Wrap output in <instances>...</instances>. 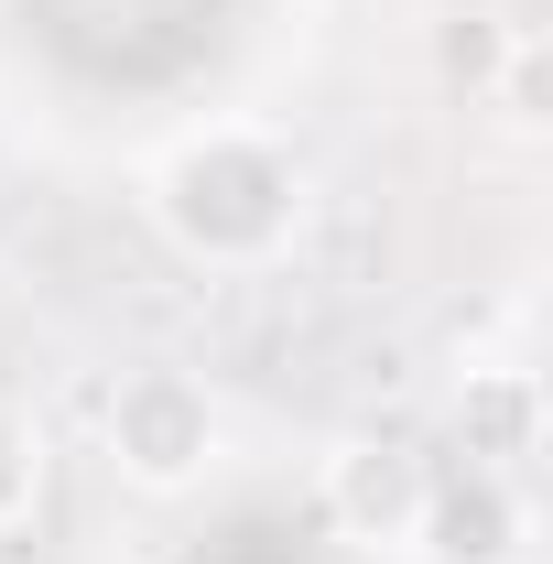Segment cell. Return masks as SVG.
Returning <instances> with one entry per match:
<instances>
[{"mask_svg": "<svg viewBox=\"0 0 553 564\" xmlns=\"http://www.w3.org/2000/svg\"><path fill=\"white\" fill-rule=\"evenodd\" d=\"M44 467H55V456H44L33 402H11V391H0V543H11L33 510H44Z\"/></svg>", "mask_w": 553, "mask_h": 564, "instance_id": "obj_6", "label": "cell"}, {"mask_svg": "<svg viewBox=\"0 0 553 564\" xmlns=\"http://www.w3.org/2000/svg\"><path fill=\"white\" fill-rule=\"evenodd\" d=\"M98 456H109V478L131 499H196L217 478V456H228V413H217V391L196 369L141 358L98 402Z\"/></svg>", "mask_w": 553, "mask_h": 564, "instance_id": "obj_2", "label": "cell"}, {"mask_svg": "<svg viewBox=\"0 0 553 564\" xmlns=\"http://www.w3.org/2000/svg\"><path fill=\"white\" fill-rule=\"evenodd\" d=\"M456 434H467V467H532L543 456V380L521 358H488V369H456Z\"/></svg>", "mask_w": 553, "mask_h": 564, "instance_id": "obj_5", "label": "cell"}, {"mask_svg": "<svg viewBox=\"0 0 553 564\" xmlns=\"http://www.w3.org/2000/svg\"><path fill=\"white\" fill-rule=\"evenodd\" d=\"M488 98H499V120H510V131H543V44H532V33L510 44V66L488 76Z\"/></svg>", "mask_w": 553, "mask_h": 564, "instance_id": "obj_8", "label": "cell"}, {"mask_svg": "<svg viewBox=\"0 0 553 564\" xmlns=\"http://www.w3.org/2000/svg\"><path fill=\"white\" fill-rule=\"evenodd\" d=\"M402 554L413 564H532V489L510 467H434Z\"/></svg>", "mask_w": 553, "mask_h": 564, "instance_id": "obj_4", "label": "cell"}, {"mask_svg": "<svg viewBox=\"0 0 553 564\" xmlns=\"http://www.w3.org/2000/svg\"><path fill=\"white\" fill-rule=\"evenodd\" d=\"M141 217L185 272H282L304 217H315V174L272 120H196L141 163Z\"/></svg>", "mask_w": 553, "mask_h": 564, "instance_id": "obj_1", "label": "cell"}, {"mask_svg": "<svg viewBox=\"0 0 553 564\" xmlns=\"http://www.w3.org/2000/svg\"><path fill=\"white\" fill-rule=\"evenodd\" d=\"M423 489H434V456H423L413 434H337L326 456H315V510H326V532L358 543V554H402L423 521Z\"/></svg>", "mask_w": 553, "mask_h": 564, "instance_id": "obj_3", "label": "cell"}, {"mask_svg": "<svg viewBox=\"0 0 553 564\" xmlns=\"http://www.w3.org/2000/svg\"><path fill=\"white\" fill-rule=\"evenodd\" d=\"M532 22H499V11H456V22H434V66L456 76L467 98H488V76L510 66V44H521Z\"/></svg>", "mask_w": 553, "mask_h": 564, "instance_id": "obj_7", "label": "cell"}]
</instances>
